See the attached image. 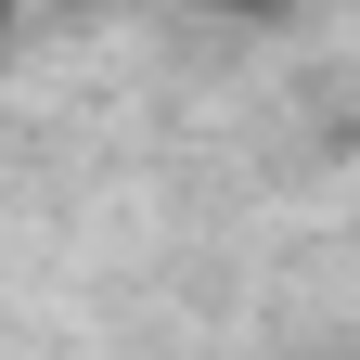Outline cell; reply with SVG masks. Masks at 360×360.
<instances>
[{"label":"cell","instance_id":"7a4b0ae2","mask_svg":"<svg viewBox=\"0 0 360 360\" xmlns=\"http://www.w3.org/2000/svg\"><path fill=\"white\" fill-rule=\"evenodd\" d=\"M0 13H13V0H0Z\"/></svg>","mask_w":360,"mask_h":360},{"label":"cell","instance_id":"6da1fadb","mask_svg":"<svg viewBox=\"0 0 360 360\" xmlns=\"http://www.w3.org/2000/svg\"><path fill=\"white\" fill-rule=\"evenodd\" d=\"M206 13H219V26H283L296 0H206Z\"/></svg>","mask_w":360,"mask_h":360}]
</instances>
